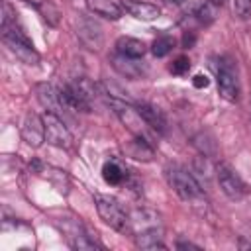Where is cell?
<instances>
[{
	"instance_id": "cell-1",
	"label": "cell",
	"mask_w": 251,
	"mask_h": 251,
	"mask_svg": "<svg viewBox=\"0 0 251 251\" xmlns=\"http://www.w3.org/2000/svg\"><path fill=\"white\" fill-rule=\"evenodd\" d=\"M165 178L169 182V186L176 192V196L180 200H184L186 204H190L192 208H206V196L202 190V184L194 178V175L184 169L182 165L171 163L165 167Z\"/></svg>"
},
{
	"instance_id": "cell-2",
	"label": "cell",
	"mask_w": 251,
	"mask_h": 251,
	"mask_svg": "<svg viewBox=\"0 0 251 251\" xmlns=\"http://www.w3.org/2000/svg\"><path fill=\"white\" fill-rule=\"evenodd\" d=\"M108 104L110 108L114 110V114L120 118V122L124 124V127L133 135V137H139V139H145L147 143L155 145L153 141V129L149 127V124L143 120V116L139 114L137 106H133L131 102L127 100H120V98H112L108 96Z\"/></svg>"
},
{
	"instance_id": "cell-3",
	"label": "cell",
	"mask_w": 251,
	"mask_h": 251,
	"mask_svg": "<svg viewBox=\"0 0 251 251\" xmlns=\"http://www.w3.org/2000/svg\"><path fill=\"white\" fill-rule=\"evenodd\" d=\"M94 204H96V212L100 220L106 226H110L112 229L120 233H129V214H126V210L116 198L98 192L94 194Z\"/></svg>"
},
{
	"instance_id": "cell-4",
	"label": "cell",
	"mask_w": 251,
	"mask_h": 251,
	"mask_svg": "<svg viewBox=\"0 0 251 251\" xmlns=\"http://www.w3.org/2000/svg\"><path fill=\"white\" fill-rule=\"evenodd\" d=\"M216 80H218V92L227 102H235L239 98V78H237V67L229 57H220L214 65Z\"/></svg>"
},
{
	"instance_id": "cell-5",
	"label": "cell",
	"mask_w": 251,
	"mask_h": 251,
	"mask_svg": "<svg viewBox=\"0 0 251 251\" xmlns=\"http://www.w3.org/2000/svg\"><path fill=\"white\" fill-rule=\"evenodd\" d=\"M57 224H59V229L63 231L67 243H69L73 249H78V251H80V249H96V247H102L100 243H96V241L88 235L86 227H84L76 218L65 216L63 220H57Z\"/></svg>"
},
{
	"instance_id": "cell-6",
	"label": "cell",
	"mask_w": 251,
	"mask_h": 251,
	"mask_svg": "<svg viewBox=\"0 0 251 251\" xmlns=\"http://www.w3.org/2000/svg\"><path fill=\"white\" fill-rule=\"evenodd\" d=\"M163 224L161 216L151 210V208H135L129 214V233L135 235H145V233H161Z\"/></svg>"
},
{
	"instance_id": "cell-7",
	"label": "cell",
	"mask_w": 251,
	"mask_h": 251,
	"mask_svg": "<svg viewBox=\"0 0 251 251\" xmlns=\"http://www.w3.org/2000/svg\"><path fill=\"white\" fill-rule=\"evenodd\" d=\"M43 124H45V141L59 147V149H71L73 147V133L65 126L63 118L57 114L45 112L43 114Z\"/></svg>"
},
{
	"instance_id": "cell-8",
	"label": "cell",
	"mask_w": 251,
	"mask_h": 251,
	"mask_svg": "<svg viewBox=\"0 0 251 251\" xmlns=\"http://www.w3.org/2000/svg\"><path fill=\"white\" fill-rule=\"evenodd\" d=\"M216 176H218V184H220L222 192L229 200H241L245 196V184H243L241 176L227 163H220L216 167Z\"/></svg>"
},
{
	"instance_id": "cell-9",
	"label": "cell",
	"mask_w": 251,
	"mask_h": 251,
	"mask_svg": "<svg viewBox=\"0 0 251 251\" xmlns=\"http://www.w3.org/2000/svg\"><path fill=\"white\" fill-rule=\"evenodd\" d=\"M76 35L78 39L92 51L100 49L102 47V41H104V35H102V27L98 22H94L90 16H84V14H78L76 18Z\"/></svg>"
},
{
	"instance_id": "cell-10",
	"label": "cell",
	"mask_w": 251,
	"mask_h": 251,
	"mask_svg": "<svg viewBox=\"0 0 251 251\" xmlns=\"http://www.w3.org/2000/svg\"><path fill=\"white\" fill-rule=\"evenodd\" d=\"M35 94H37L39 104L45 108V112H51V114H57L59 118H63V114H65L67 108H65L63 100H61L59 88H55L49 82H39L35 86Z\"/></svg>"
},
{
	"instance_id": "cell-11",
	"label": "cell",
	"mask_w": 251,
	"mask_h": 251,
	"mask_svg": "<svg viewBox=\"0 0 251 251\" xmlns=\"http://www.w3.org/2000/svg\"><path fill=\"white\" fill-rule=\"evenodd\" d=\"M22 137L29 147H39L45 141V124L43 118L29 112L22 122Z\"/></svg>"
},
{
	"instance_id": "cell-12",
	"label": "cell",
	"mask_w": 251,
	"mask_h": 251,
	"mask_svg": "<svg viewBox=\"0 0 251 251\" xmlns=\"http://www.w3.org/2000/svg\"><path fill=\"white\" fill-rule=\"evenodd\" d=\"M112 67L126 78H141L145 75V65L137 59V57H127V55H122L116 51V55H112L110 59Z\"/></svg>"
},
{
	"instance_id": "cell-13",
	"label": "cell",
	"mask_w": 251,
	"mask_h": 251,
	"mask_svg": "<svg viewBox=\"0 0 251 251\" xmlns=\"http://www.w3.org/2000/svg\"><path fill=\"white\" fill-rule=\"evenodd\" d=\"M135 106H137L139 114L143 116V120L149 124V127L155 133H159V135H165L167 133V118L163 116V112L159 108H155V106H151L147 102H139Z\"/></svg>"
},
{
	"instance_id": "cell-14",
	"label": "cell",
	"mask_w": 251,
	"mask_h": 251,
	"mask_svg": "<svg viewBox=\"0 0 251 251\" xmlns=\"http://www.w3.org/2000/svg\"><path fill=\"white\" fill-rule=\"evenodd\" d=\"M124 6L126 10L135 18V20H141V22H153L161 16V10L151 4V2H141V0H124Z\"/></svg>"
},
{
	"instance_id": "cell-15",
	"label": "cell",
	"mask_w": 251,
	"mask_h": 251,
	"mask_svg": "<svg viewBox=\"0 0 251 251\" xmlns=\"http://www.w3.org/2000/svg\"><path fill=\"white\" fill-rule=\"evenodd\" d=\"M102 178H104L108 184L118 186V184H122V182L127 178V171H126V167H124L118 159H110V161H106L104 167H102Z\"/></svg>"
},
{
	"instance_id": "cell-16",
	"label": "cell",
	"mask_w": 251,
	"mask_h": 251,
	"mask_svg": "<svg viewBox=\"0 0 251 251\" xmlns=\"http://www.w3.org/2000/svg\"><path fill=\"white\" fill-rule=\"evenodd\" d=\"M116 51L122 53V55H127V57H137L141 59L145 55V45L143 41L135 39V37H129V35H122L118 41H116Z\"/></svg>"
},
{
	"instance_id": "cell-17",
	"label": "cell",
	"mask_w": 251,
	"mask_h": 251,
	"mask_svg": "<svg viewBox=\"0 0 251 251\" xmlns=\"http://www.w3.org/2000/svg\"><path fill=\"white\" fill-rule=\"evenodd\" d=\"M86 4L96 16H102L108 20H120V16H122L120 6L112 0H86Z\"/></svg>"
},
{
	"instance_id": "cell-18",
	"label": "cell",
	"mask_w": 251,
	"mask_h": 251,
	"mask_svg": "<svg viewBox=\"0 0 251 251\" xmlns=\"http://www.w3.org/2000/svg\"><path fill=\"white\" fill-rule=\"evenodd\" d=\"M25 2L31 4V6L41 14V18H43L49 25H57V24H59L61 14H59L57 6H55L51 0H25Z\"/></svg>"
},
{
	"instance_id": "cell-19",
	"label": "cell",
	"mask_w": 251,
	"mask_h": 251,
	"mask_svg": "<svg viewBox=\"0 0 251 251\" xmlns=\"http://www.w3.org/2000/svg\"><path fill=\"white\" fill-rule=\"evenodd\" d=\"M192 145L204 155V157H214L218 153V145L214 141V137L208 133V131H198L194 137H192Z\"/></svg>"
},
{
	"instance_id": "cell-20",
	"label": "cell",
	"mask_w": 251,
	"mask_h": 251,
	"mask_svg": "<svg viewBox=\"0 0 251 251\" xmlns=\"http://www.w3.org/2000/svg\"><path fill=\"white\" fill-rule=\"evenodd\" d=\"M127 151L133 159H139V161H151V157H153V145L139 137H133Z\"/></svg>"
},
{
	"instance_id": "cell-21",
	"label": "cell",
	"mask_w": 251,
	"mask_h": 251,
	"mask_svg": "<svg viewBox=\"0 0 251 251\" xmlns=\"http://www.w3.org/2000/svg\"><path fill=\"white\" fill-rule=\"evenodd\" d=\"M173 47H175V39L165 33V35H159V37L153 41L151 53H153L155 57H165V55H169V53L173 51Z\"/></svg>"
},
{
	"instance_id": "cell-22",
	"label": "cell",
	"mask_w": 251,
	"mask_h": 251,
	"mask_svg": "<svg viewBox=\"0 0 251 251\" xmlns=\"http://www.w3.org/2000/svg\"><path fill=\"white\" fill-rule=\"evenodd\" d=\"M188 69H190V61H188V57H184V55L176 57V59L171 63V67H169V71H171L173 75H176V76L186 75V73H188Z\"/></svg>"
},
{
	"instance_id": "cell-23",
	"label": "cell",
	"mask_w": 251,
	"mask_h": 251,
	"mask_svg": "<svg viewBox=\"0 0 251 251\" xmlns=\"http://www.w3.org/2000/svg\"><path fill=\"white\" fill-rule=\"evenodd\" d=\"M233 14L241 20L251 16V0H233Z\"/></svg>"
},
{
	"instance_id": "cell-24",
	"label": "cell",
	"mask_w": 251,
	"mask_h": 251,
	"mask_svg": "<svg viewBox=\"0 0 251 251\" xmlns=\"http://www.w3.org/2000/svg\"><path fill=\"white\" fill-rule=\"evenodd\" d=\"M192 84H194L196 88H206V86L210 84V80H208V76H204V75H196V76L192 78Z\"/></svg>"
},
{
	"instance_id": "cell-25",
	"label": "cell",
	"mask_w": 251,
	"mask_h": 251,
	"mask_svg": "<svg viewBox=\"0 0 251 251\" xmlns=\"http://www.w3.org/2000/svg\"><path fill=\"white\" fill-rule=\"evenodd\" d=\"M194 41H196L194 33H188V31H186V33H184V37H182V45H184V47H192V43H194Z\"/></svg>"
},
{
	"instance_id": "cell-26",
	"label": "cell",
	"mask_w": 251,
	"mask_h": 251,
	"mask_svg": "<svg viewBox=\"0 0 251 251\" xmlns=\"http://www.w3.org/2000/svg\"><path fill=\"white\" fill-rule=\"evenodd\" d=\"M176 247H178V249H200L198 245H194V243H190V241H178Z\"/></svg>"
}]
</instances>
